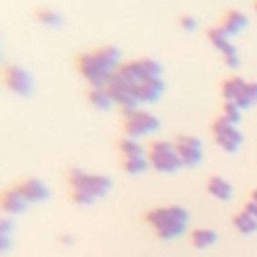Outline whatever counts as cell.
Wrapping results in <instances>:
<instances>
[{"label": "cell", "mask_w": 257, "mask_h": 257, "mask_svg": "<svg viewBox=\"0 0 257 257\" xmlns=\"http://www.w3.org/2000/svg\"><path fill=\"white\" fill-rule=\"evenodd\" d=\"M120 64V52L114 46H98L78 56V72L88 86H106Z\"/></svg>", "instance_id": "cell-1"}, {"label": "cell", "mask_w": 257, "mask_h": 257, "mask_svg": "<svg viewBox=\"0 0 257 257\" xmlns=\"http://www.w3.org/2000/svg\"><path fill=\"white\" fill-rule=\"evenodd\" d=\"M70 185V197L76 205H92L94 201L106 197L112 189V179L98 173H88L84 169L72 167L66 175Z\"/></svg>", "instance_id": "cell-2"}, {"label": "cell", "mask_w": 257, "mask_h": 257, "mask_svg": "<svg viewBox=\"0 0 257 257\" xmlns=\"http://www.w3.org/2000/svg\"><path fill=\"white\" fill-rule=\"evenodd\" d=\"M145 221L149 223V227L159 239L171 241L185 233L189 225V213L179 205H163V207L151 209L145 215Z\"/></svg>", "instance_id": "cell-3"}, {"label": "cell", "mask_w": 257, "mask_h": 257, "mask_svg": "<svg viewBox=\"0 0 257 257\" xmlns=\"http://www.w3.org/2000/svg\"><path fill=\"white\" fill-rule=\"evenodd\" d=\"M116 74L128 84L135 86L139 82H147V80H155L163 76V66L153 60V58H135V60H126L120 64V68L116 70Z\"/></svg>", "instance_id": "cell-4"}, {"label": "cell", "mask_w": 257, "mask_h": 257, "mask_svg": "<svg viewBox=\"0 0 257 257\" xmlns=\"http://www.w3.org/2000/svg\"><path fill=\"white\" fill-rule=\"evenodd\" d=\"M147 157H149L151 169L159 173H175L183 167L173 141H163V139L153 141L147 149Z\"/></svg>", "instance_id": "cell-5"}, {"label": "cell", "mask_w": 257, "mask_h": 257, "mask_svg": "<svg viewBox=\"0 0 257 257\" xmlns=\"http://www.w3.org/2000/svg\"><path fill=\"white\" fill-rule=\"evenodd\" d=\"M159 126H161L159 116H155L153 112L143 110V108H137L133 112H126L124 114V120H122V131L131 139H141V137L153 135V133L159 131Z\"/></svg>", "instance_id": "cell-6"}, {"label": "cell", "mask_w": 257, "mask_h": 257, "mask_svg": "<svg viewBox=\"0 0 257 257\" xmlns=\"http://www.w3.org/2000/svg\"><path fill=\"white\" fill-rule=\"evenodd\" d=\"M211 133H213V139H215L217 147L223 149L225 153H237V149L243 145V135L237 128V124L229 122L223 116H217L213 120Z\"/></svg>", "instance_id": "cell-7"}, {"label": "cell", "mask_w": 257, "mask_h": 257, "mask_svg": "<svg viewBox=\"0 0 257 257\" xmlns=\"http://www.w3.org/2000/svg\"><path fill=\"white\" fill-rule=\"evenodd\" d=\"M207 38L211 40V44L221 52V58L223 62L229 66V68H237L241 64V56H239V50L235 48V44L229 40L231 36L221 28V26H213L207 30Z\"/></svg>", "instance_id": "cell-8"}, {"label": "cell", "mask_w": 257, "mask_h": 257, "mask_svg": "<svg viewBox=\"0 0 257 257\" xmlns=\"http://www.w3.org/2000/svg\"><path fill=\"white\" fill-rule=\"evenodd\" d=\"M106 90L110 92V96H112V100H114V104L122 110V114H126V112H133V110H137L139 108V100H137V96L133 94V90H131V86L118 76V74H114L110 80H108V84H106Z\"/></svg>", "instance_id": "cell-9"}, {"label": "cell", "mask_w": 257, "mask_h": 257, "mask_svg": "<svg viewBox=\"0 0 257 257\" xmlns=\"http://www.w3.org/2000/svg\"><path fill=\"white\" fill-rule=\"evenodd\" d=\"M175 143V149H177V155L183 163V167H195L201 163L203 159V145L197 137L193 135H177L173 139Z\"/></svg>", "instance_id": "cell-10"}, {"label": "cell", "mask_w": 257, "mask_h": 257, "mask_svg": "<svg viewBox=\"0 0 257 257\" xmlns=\"http://www.w3.org/2000/svg\"><path fill=\"white\" fill-rule=\"evenodd\" d=\"M4 82L18 96H30L32 90H34V80H32L30 72L22 66H16V64L8 66L4 70Z\"/></svg>", "instance_id": "cell-11"}, {"label": "cell", "mask_w": 257, "mask_h": 257, "mask_svg": "<svg viewBox=\"0 0 257 257\" xmlns=\"http://www.w3.org/2000/svg\"><path fill=\"white\" fill-rule=\"evenodd\" d=\"M20 193L24 195V199L30 203V205H36V203H44L48 201L50 197V189L40 181V179H26L18 185Z\"/></svg>", "instance_id": "cell-12"}, {"label": "cell", "mask_w": 257, "mask_h": 257, "mask_svg": "<svg viewBox=\"0 0 257 257\" xmlns=\"http://www.w3.org/2000/svg\"><path fill=\"white\" fill-rule=\"evenodd\" d=\"M0 205H2V211L8 213V215H20L28 209V201L24 199V195L20 193L18 185L16 187H10L2 193V199H0Z\"/></svg>", "instance_id": "cell-13"}, {"label": "cell", "mask_w": 257, "mask_h": 257, "mask_svg": "<svg viewBox=\"0 0 257 257\" xmlns=\"http://www.w3.org/2000/svg\"><path fill=\"white\" fill-rule=\"evenodd\" d=\"M207 193L215 197L217 201H229L233 197V185L219 175H213L207 179Z\"/></svg>", "instance_id": "cell-14"}, {"label": "cell", "mask_w": 257, "mask_h": 257, "mask_svg": "<svg viewBox=\"0 0 257 257\" xmlns=\"http://www.w3.org/2000/svg\"><path fill=\"white\" fill-rule=\"evenodd\" d=\"M229 36H237L239 32H243L247 28V16L239 10H229L225 12V16L221 18V24H219Z\"/></svg>", "instance_id": "cell-15"}, {"label": "cell", "mask_w": 257, "mask_h": 257, "mask_svg": "<svg viewBox=\"0 0 257 257\" xmlns=\"http://www.w3.org/2000/svg\"><path fill=\"white\" fill-rule=\"evenodd\" d=\"M247 82H249V80H245V78H241V76H237V74L229 76V78L221 84V94H223V98H225L227 102H237L239 96L243 94Z\"/></svg>", "instance_id": "cell-16"}, {"label": "cell", "mask_w": 257, "mask_h": 257, "mask_svg": "<svg viewBox=\"0 0 257 257\" xmlns=\"http://www.w3.org/2000/svg\"><path fill=\"white\" fill-rule=\"evenodd\" d=\"M86 96H88V102L98 110H108L114 104V100H112L110 92L106 90V86H90Z\"/></svg>", "instance_id": "cell-17"}, {"label": "cell", "mask_w": 257, "mask_h": 257, "mask_svg": "<svg viewBox=\"0 0 257 257\" xmlns=\"http://www.w3.org/2000/svg\"><path fill=\"white\" fill-rule=\"evenodd\" d=\"M233 227H235L241 235H253V233L257 231V219H255L249 211L241 209V211L233 217Z\"/></svg>", "instance_id": "cell-18"}, {"label": "cell", "mask_w": 257, "mask_h": 257, "mask_svg": "<svg viewBox=\"0 0 257 257\" xmlns=\"http://www.w3.org/2000/svg\"><path fill=\"white\" fill-rule=\"evenodd\" d=\"M215 241H217V233H215L213 229H209V227H197V229H193V233H191V243H193L197 249H207V247H211Z\"/></svg>", "instance_id": "cell-19"}, {"label": "cell", "mask_w": 257, "mask_h": 257, "mask_svg": "<svg viewBox=\"0 0 257 257\" xmlns=\"http://www.w3.org/2000/svg\"><path fill=\"white\" fill-rule=\"evenodd\" d=\"M118 153L122 159H133V157H143L145 147L139 143V139H131V137H122L118 143Z\"/></svg>", "instance_id": "cell-20"}, {"label": "cell", "mask_w": 257, "mask_h": 257, "mask_svg": "<svg viewBox=\"0 0 257 257\" xmlns=\"http://www.w3.org/2000/svg\"><path fill=\"white\" fill-rule=\"evenodd\" d=\"M122 169L128 175H143L147 169H151V163H149V157L147 155L133 157V159H122Z\"/></svg>", "instance_id": "cell-21"}, {"label": "cell", "mask_w": 257, "mask_h": 257, "mask_svg": "<svg viewBox=\"0 0 257 257\" xmlns=\"http://www.w3.org/2000/svg\"><path fill=\"white\" fill-rule=\"evenodd\" d=\"M36 20L40 24H44V26H50V28H58L60 24H64L62 14H58L52 8H38L36 10Z\"/></svg>", "instance_id": "cell-22"}, {"label": "cell", "mask_w": 257, "mask_h": 257, "mask_svg": "<svg viewBox=\"0 0 257 257\" xmlns=\"http://www.w3.org/2000/svg\"><path fill=\"white\" fill-rule=\"evenodd\" d=\"M235 104H237L241 110L251 108L253 104H257V82L249 80V82H247V86H245V90H243V94L239 96V100H237Z\"/></svg>", "instance_id": "cell-23"}, {"label": "cell", "mask_w": 257, "mask_h": 257, "mask_svg": "<svg viewBox=\"0 0 257 257\" xmlns=\"http://www.w3.org/2000/svg\"><path fill=\"white\" fill-rule=\"evenodd\" d=\"M221 116L223 118H227L229 122H233V124H237L239 126V122H241V116H243V110L235 104V102H223V108H221Z\"/></svg>", "instance_id": "cell-24"}, {"label": "cell", "mask_w": 257, "mask_h": 257, "mask_svg": "<svg viewBox=\"0 0 257 257\" xmlns=\"http://www.w3.org/2000/svg\"><path fill=\"white\" fill-rule=\"evenodd\" d=\"M179 24H181V28H183V30L193 32V30L197 28V18H195V16H191V14H183V16H179Z\"/></svg>", "instance_id": "cell-25"}, {"label": "cell", "mask_w": 257, "mask_h": 257, "mask_svg": "<svg viewBox=\"0 0 257 257\" xmlns=\"http://www.w3.org/2000/svg\"><path fill=\"white\" fill-rule=\"evenodd\" d=\"M243 209H245V211H249V213H251V215H253V217L257 219V205H255V203H251V201H247Z\"/></svg>", "instance_id": "cell-26"}, {"label": "cell", "mask_w": 257, "mask_h": 257, "mask_svg": "<svg viewBox=\"0 0 257 257\" xmlns=\"http://www.w3.org/2000/svg\"><path fill=\"white\" fill-rule=\"evenodd\" d=\"M249 201H251V203H255V205H257V189H255V191H253V193H251V199H249Z\"/></svg>", "instance_id": "cell-27"}, {"label": "cell", "mask_w": 257, "mask_h": 257, "mask_svg": "<svg viewBox=\"0 0 257 257\" xmlns=\"http://www.w3.org/2000/svg\"><path fill=\"white\" fill-rule=\"evenodd\" d=\"M60 241H62V243H72V237H70V235H64Z\"/></svg>", "instance_id": "cell-28"}, {"label": "cell", "mask_w": 257, "mask_h": 257, "mask_svg": "<svg viewBox=\"0 0 257 257\" xmlns=\"http://www.w3.org/2000/svg\"><path fill=\"white\" fill-rule=\"evenodd\" d=\"M255 10H257V2H255Z\"/></svg>", "instance_id": "cell-29"}]
</instances>
